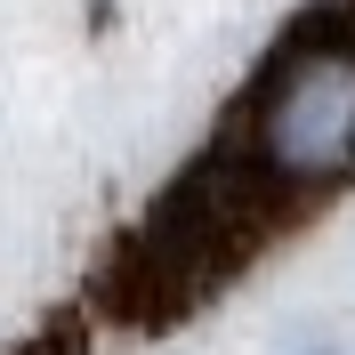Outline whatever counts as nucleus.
Instances as JSON below:
<instances>
[{"mask_svg": "<svg viewBox=\"0 0 355 355\" xmlns=\"http://www.w3.org/2000/svg\"><path fill=\"white\" fill-rule=\"evenodd\" d=\"M355 170V33L291 41L250 105V186H339Z\"/></svg>", "mask_w": 355, "mask_h": 355, "instance_id": "f257e3e1", "label": "nucleus"}]
</instances>
